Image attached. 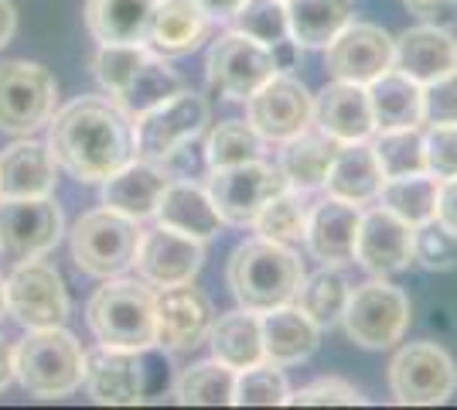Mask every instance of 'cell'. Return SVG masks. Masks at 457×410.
<instances>
[{
    "mask_svg": "<svg viewBox=\"0 0 457 410\" xmlns=\"http://www.w3.org/2000/svg\"><path fill=\"white\" fill-rule=\"evenodd\" d=\"M389 390L410 407L447 404L457 390V363L437 342H406L389 363Z\"/></svg>",
    "mask_w": 457,
    "mask_h": 410,
    "instance_id": "8",
    "label": "cell"
},
{
    "mask_svg": "<svg viewBox=\"0 0 457 410\" xmlns=\"http://www.w3.org/2000/svg\"><path fill=\"white\" fill-rule=\"evenodd\" d=\"M209 31L212 18L198 0H157L144 45L164 59H178V55H191L209 38Z\"/></svg>",
    "mask_w": 457,
    "mask_h": 410,
    "instance_id": "23",
    "label": "cell"
},
{
    "mask_svg": "<svg viewBox=\"0 0 457 410\" xmlns=\"http://www.w3.org/2000/svg\"><path fill=\"white\" fill-rule=\"evenodd\" d=\"M205 76L222 99L246 103L267 79L277 76V65L267 45L246 38L239 31H228L212 41L209 55H205Z\"/></svg>",
    "mask_w": 457,
    "mask_h": 410,
    "instance_id": "12",
    "label": "cell"
},
{
    "mask_svg": "<svg viewBox=\"0 0 457 410\" xmlns=\"http://www.w3.org/2000/svg\"><path fill=\"white\" fill-rule=\"evenodd\" d=\"M246 120L263 140L284 144L314 123V96L301 79L277 72L246 99Z\"/></svg>",
    "mask_w": 457,
    "mask_h": 410,
    "instance_id": "14",
    "label": "cell"
},
{
    "mask_svg": "<svg viewBox=\"0 0 457 410\" xmlns=\"http://www.w3.org/2000/svg\"><path fill=\"white\" fill-rule=\"evenodd\" d=\"M86 322L99 346L144 352L157 346V294L147 280L106 277L86 305Z\"/></svg>",
    "mask_w": 457,
    "mask_h": 410,
    "instance_id": "3",
    "label": "cell"
},
{
    "mask_svg": "<svg viewBox=\"0 0 457 410\" xmlns=\"http://www.w3.org/2000/svg\"><path fill=\"white\" fill-rule=\"evenodd\" d=\"M393 45L396 38H389V31H382L379 24L352 21L324 45V69L331 79L369 86L393 69Z\"/></svg>",
    "mask_w": 457,
    "mask_h": 410,
    "instance_id": "15",
    "label": "cell"
},
{
    "mask_svg": "<svg viewBox=\"0 0 457 410\" xmlns=\"http://www.w3.org/2000/svg\"><path fill=\"white\" fill-rule=\"evenodd\" d=\"M352 0H287L290 38L301 48H324L342 28L355 21Z\"/></svg>",
    "mask_w": 457,
    "mask_h": 410,
    "instance_id": "33",
    "label": "cell"
},
{
    "mask_svg": "<svg viewBox=\"0 0 457 410\" xmlns=\"http://www.w3.org/2000/svg\"><path fill=\"white\" fill-rule=\"evenodd\" d=\"M260 329H263V359L280 370L311 359L321 342V329L297 305H280L263 312Z\"/></svg>",
    "mask_w": 457,
    "mask_h": 410,
    "instance_id": "27",
    "label": "cell"
},
{
    "mask_svg": "<svg viewBox=\"0 0 457 410\" xmlns=\"http://www.w3.org/2000/svg\"><path fill=\"white\" fill-rule=\"evenodd\" d=\"M58 110L55 76L28 59L0 62V130L11 137H31L48 127Z\"/></svg>",
    "mask_w": 457,
    "mask_h": 410,
    "instance_id": "5",
    "label": "cell"
},
{
    "mask_svg": "<svg viewBox=\"0 0 457 410\" xmlns=\"http://www.w3.org/2000/svg\"><path fill=\"white\" fill-rule=\"evenodd\" d=\"M157 226H168L174 233L195 236V239H212L222 226V215L212 202L209 188L195 185L191 178H171L168 188L161 192V202L154 209Z\"/></svg>",
    "mask_w": 457,
    "mask_h": 410,
    "instance_id": "26",
    "label": "cell"
},
{
    "mask_svg": "<svg viewBox=\"0 0 457 410\" xmlns=\"http://www.w3.org/2000/svg\"><path fill=\"white\" fill-rule=\"evenodd\" d=\"M287 404H294V407H362L365 397L348 380L324 376V380H314L297 393H290Z\"/></svg>",
    "mask_w": 457,
    "mask_h": 410,
    "instance_id": "45",
    "label": "cell"
},
{
    "mask_svg": "<svg viewBox=\"0 0 457 410\" xmlns=\"http://www.w3.org/2000/svg\"><path fill=\"white\" fill-rule=\"evenodd\" d=\"M382 181H386V175H382L369 140L342 144L335 161H331V172L324 178V196L342 198L352 205H372V202H379Z\"/></svg>",
    "mask_w": 457,
    "mask_h": 410,
    "instance_id": "28",
    "label": "cell"
},
{
    "mask_svg": "<svg viewBox=\"0 0 457 410\" xmlns=\"http://www.w3.org/2000/svg\"><path fill=\"white\" fill-rule=\"evenodd\" d=\"M359 222H362V205L324 196L318 205H311V215H307L304 243L311 256L321 260L324 267H342L348 260H355Z\"/></svg>",
    "mask_w": 457,
    "mask_h": 410,
    "instance_id": "20",
    "label": "cell"
},
{
    "mask_svg": "<svg viewBox=\"0 0 457 410\" xmlns=\"http://www.w3.org/2000/svg\"><path fill=\"white\" fill-rule=\"evenodd\" d=\"M457 123V69L423 86V127Z\"/></svg>",
    "mask_w": 457,
    "mask_h": 410,
    "instance_id": "47",
    "label": "cell"
},
{
    "mask_svg": "<svg viewBox=\"0 0 457 410\" xmlns=\"http://www.w3.org/2000/svg\"><path fill=\"white\" fill-rule=\"evenodd\" d=\"M273 65H277V72H290V69H297V55H301V45L294 38H284L277 41L273 48Z\"/></svg>",
    "mask_w": 457,
    "mask_h": 410,
    "instance_id": "50",
    "label": "cell"
},
{
    "mask_svg": "<svg viewBox=\"0 0 457 410\" xmlns=\"http://www.w3.org/2000/svg\"><path fill=\"white\" fill-rule=\"evenodd\" d=\"M7 288V314L21 329H55L69 318V291L62 273L48 260H18V267L4 277Z\"/></svg>",
    "mask_w": 457,
    "mask_h": 410,
    "instance_id": "9",
    "label": "cell"
},
{
    "mask_svg": "<svg viewBox=\"0 0 457 410\" xmlns=\"http://www.w3.org/2000/svg\"><path fill=\"white\" fill-rule=\"evenodd\" d=\"M423 155L427 172L444 178H457V123H437L423 127Z\"/></svg>",
    "mask_w": 457,
    "mask_h": 410,
    "instance_id": "46",
    "label": "cell"
},
{
    "mask_svg": "<svg viewBox=\"0 0 457 410\" xmlns=\"http://www.w3.org/2000/svg\"><path fill=\"white\" fill-rule=\"evenodd\" d=\"M393 69L417 79L420 86H430L457 69V38H451L447 28L437 24L410 28L393 45Z\"/></svg>",
    "mask_w": 457,
    "mask_h": 410,
    "instance_id": "24",
    "label": "cell"
},
{
    "mask_svg": "<svg viewBox=\"0 0 457 410\" xmlns=\"http://www.w3.org/2000/svg\"><path fill=\"white\" fill-rule=\"evenodd\" d=\"M7 314V288H4V277H0V318Z\"/></svg>",
    "mask_w": 457,
    "mask_h": 410,
    "instance_id": "54",
    "label": "cell"
},
{
    "mask_svg": "<svg viewBox=\"0 0 457 410\" xmlns=\"http://www.w3.org/2000/svg\"><path fill=\"white\" fill-rule=\"evenodd\" d=\"M284 151H280V161H277V168H280V175L287 178V185L290 188H297V192H321L324 188V178L331 172V161L338 155V140L335 137H328L321 127H307L301 130L297 137H290L280 144Z\"/></svg>",
    "mask_w": 457,
    "mask_h": 410,
    "instance_id": "29",
    "label": "cell"
},
{
    "mask_svg": "<svg viewBox=\"0 0 457 410\" xmlns=\"http://www.w3.org/2000/svg\"><path fill=\"white\" fill-rule=\"evenodd\" d=\"M290 400V383L273 363H260L236 372V393L232 404L239 407H280Z\"/></svg>",
    "mask_w": 457,
    "mask_h": 410,
    "instance_id": "42",
    "label": "cell"
},
{
    "mask_svg": "<svg viewBox=\"0 0 457 410\" xmlns=\"http://www.w3.org/2000/svg\"><path fill=\"white\" fill-rule=\"evenodd\" d=\"M369 144H372L376 161H379V168H382V175L386 178L427 172L423 127H406V130H376Z\"/></svg>",
    "mask_w": 457,
    "mask_h": 410,
    "instance_id": "39",
    "label": "cell"
},
{
    "mask_svg": "<svg viewBox=\"0 0 457 410\" xmlns=\"http://www.w3.org/2000/svg\"><path fill=\"white\" fill-rule=\"evenodd\" d=\"M410 7V14H417L423 24H437L447 28L457 18V0H403Z\"/></svg>",
    "mask_w": 457,
    "mask_h": 410,
    "instance_id": "48",
    "label": "cell"
},
{
    "mask_svg": "<svg viewBox=\"0 0 457 410\" xmlns=\"http://www.w3.org/2000/svg\"><path fill=\"white\" fill-rule=\"evenodd\" d=\"M14 380H18V376H14V349L0 339V393L7 390Z\"/></svg>",
    "mask_w": 457,
    "mask_h": 410,
    "instance_id": "53",
    "label": "cell"
},
{
    "mask_svg": "<svg viewBox=\"0 0 457 410\" xmlns=\"http://www.w3.org/2000/svg\"><path fill=\"white\" fill-rule=\"evenodd\" d=\"M215 308L212 297L195 284H174L157 294V349L191 352L209 342Z\"/></svg>",
    "mask_w": 457,
    "mask_h": 410,
    "instance_id": "18",
    "label": "cell"
},
{
    "mask_svg": "<svg viewBox=\"0 0 457 410\" xmlns=\"http://www.w3.org/2000/svg\"><path fill=\"white\" fill-rule=\"evenodd\" d=\"M58 161L48 144L18 137L0 151V198H41L55 192Z\"/></svg>",
    "mask_w": 457,
    "mask_h": 410,
    "instance_id": "22",
    "label": "cell"
},
{
    "mask_svg": "<svg viewBox=\"0 0 457 410\" xmlns=\"http://www.w3.org/2000/svg\"><path fill=\"white\" fill-rule=\"evenodd\" d=\"M147 55H151L147 45H99L96 48L93 72L99 79V86L110 93V99H116L130 86V79L147 62Z\"/></svg>",
    "mask_w": 457,
    "mask_h": 410,
    "instance_id": "43",
    "label": "cell"
},
{
    "mask_svg": "<svg viewBox=\"0 0 457 410\" xmlns=\"http://www.w3.org/2000/svg\"><path fill=\"white\" fill-rule=\"evenodd\" d=\"M89 397L103 407H134L147 400V349H113L96 346L86 352V383Z\"/></svg>",
    "mask_w": 457,
    "mask_h": 410,
    "instance_id": "16",
    "label": "cell"
},
{
    "mask_svg": "<svg viewBox=\"0 0 457 410\" xmlns=\"http://www.w3.org/2000/svg\"><path fill=\"white\" fill-rule=\"evenodd\" d=\"M65 233V219L52 196L0 198V250L11 260L48 256Z\"/></svg>",
    "mask_w": 457,
    "mask_h": 410,
    "instance_id": "13",
    "label": "cell"
},
{
    "mask_svg": "<svg viewBox=\"0 0 457 410\" xmlns=\"http://www.w3.org/2000/svg\"><path fill=\"white\" fill-rule=\"evenodd\" d=\"M140 233L144 230H137L134 219L103 205L96 213L79 215V222L69 233V250L79 271L106 280V277H120L134 264Z\"/></svg>",
    "mask_w": 457,
    "mask_h": 410,
    "instance_id": "6",
    "label": "cell"
},
{
    "mask_svg": "<svg viewBox=\"0 0 457 410\" xmlns=\"http://www.w3.org/2000/svg\"><path fill=\"white\" fill-rule=\"evenodd\" d=\"M209 342H212V359L226 363L228 370L236 372L267 363L263 359V329H260L256 312H249V308L219 314L212 322Z\"/></svg>",
    "mask_w": 457,
    "mask_h": 410,
    "instance_id": "32",
    "label": "cell"
},
{
    "mask_svg": "<svg viewBox=\"0 0 457 410\" xmlns=\"http://www.w3.org/2000/svg\"><path fill=\"white\" fill-rule=\"evenodd\" d=\"M410 314H413V308H410V297L403 294V288L379 277V280L352 288L342 325L355 346H362V349H389L406 335Z\"/></svg>",
    "mask_w": 457,
    "mask_h": 410,
    "instance_id": "7",
    "label": "cell"
},
{
    "mask_svg": "<svg viewBox=\"0 0 457 410\" xmlns=\"http://www.w3.org/2000/svg\"><path fill=\"white\" fill-rule=\"evenodd\" d=\"M202 260H205L202 239L174 233L168 226H154L140 233L130 267H137L140 280H147L151 288H174L195 280V273L202 271Z\"/></svg>",
    "mask_w": 457,
    "mask_h": 410,
    "instance_id": "17",
    "label": "cell"
},
{
    "mask_svg": "<svg viewBox=\"0 0 457 410\" xmlns=\"http://www.w3.org/2000/svg\"><path fill=\"white\" fill-rule=\"evenodd\" d=\"M171 393L185 407H226L236 393V370H228L219 359L191 363L188 370L178 372Z\"/></svg>",
    "mask_w": 457,
    "mask_h": 410,
    "instance_id": "35",
    "label": "cell"
},
{
    "mask_svg": "<svg viewBox=\"0 0 457 410\" xmlns=\"http://www.w3.org/2000/svg\"><path fill=\"white\" fill-rule=\"evenodd\" d=\"M14 31H18V11L11 0H0V48L11 45Z\"/></svg>",
    "mask_w": 457,
    "mask_h": 410,
    "instance_id": "51",
    "label": "cell"
},
{
    "mask_svg": "<svg viewBox=\"0 0 457 410\" xmlns=\"http://www.w3.org/2000/svg\"><path fill=\"white\" fill-rule=\"evenodd\" d=\"M209 117L212 113L205 96H198L191 89H178L174 96L157 103L144 117H137L134 123L137 157H144V161H164L178 147H185L195 137H202Z\"/></svg>",
    "mask_w": 457,
    "mask_h": 410,
    "instance_id": "11",
    "label": "cell"
},
{
    "mask_svg": "<svg viewBox=\"0 0 457 410\" xmlns=\"http://www.w3.org/2000/svg\"><path fill=\"white\" fill-rule=\"evenodd\" d=\"M437 198H440V178L430 172H417V175L386 178L379 192V205L389 213L406 219L413 230L437 219Z\"/></svg>",
    "mask_w": 457,
    "mask_h": 410,
    "instance_id": "34",
    "label": "cell"
},
{
    "mask_svg": "<svg viewBox=\"0 0 457 410\" xmlns=\"http://www.w3.org/2000/svg\"><path fill=\"white\" fill-rule=\"evenodd\" d=\"M157 0H86V28L99 45H144Z\"/></svg>",
    "mask_w": 457,
    "mask_h": 410,
    "instance_id": "31",
    "label": "cell"
},
{
    "mask_svg": "<svg viewBox=\"0 0 457 410\" xmlns=\"http://www.w3.org/2000/svg\"><path fill=\"white\" fill-rule=\"evenodd\" d=\"M376 130H406L423 127V86L400 69H389L365 86Z\"/></svg>",
    "mask_w": 457,
    "mask_h": 410,
    "instance_id": "30",
    "label": "cell"
},
{
    "mask_svg": "<svg viewBox=\"0 0 457 410\" xmlns=\"http://www.w3.org/2000/svg\"><path fill=\"white\" fill-rule=\"evenodd\" d=\"M263 155V137L253 130L249 120H222L205 137V164L212 168H232L246 164Z\"/></svg>",
    "mask_w": 457,
    "mask_h": 410,
    "instance_id": "38",
    "label": "cell"
},
{
    "mask_svg": "<svg viewBox=\"0 0 457 410\" xmlns=\"http://www.w3.org/2000/svg\"><path fill=\"white\" fill-rule=\"evenodd\" d=\"M168 181H171V175L164 172V164L134 157L116 175L99 181L103 185V205L127 215V219H134V222L151 219L157 202H161V192L168 188Z\"/></svg>",
    "mask_w": 457,
    "mask_h": 410,
    "instance_id": "25",
    "label": "cell"
},
{
    "mask_svg": "<svg viewBox=\"0 0 457 410\" xmlns=\"http://www.w3.org/2000/svg\"><path fill=\"white\" fill-rule=\"evenodd\" d=\"M205 188H209L222 222L253 226L270 198L280 196L287 188V178L280 175L277 164H267V161L256 157V161L232 164V168H212Z\"/></svg>",
    "mask_w": 457,
    "mask_h": 410,
    "instance_id": "10",
    "label": "cell"
},
{
    "mask_svg": "<svg viewBox=\"0 0 457 410\" xmlns=\"http://www.w3.org/2000/svg\"><path fill=\"white\" fill-rule=\"evenodd\" d=\"M232 31L273 48L277 41L290 38L287 0H243V7L232 14Z\"/></svg>",
    "mask_w": 457,
    "mask_h": 410,
    "instance_id": "41",
    "label": "cell"
},
{
    "mask_svg": "<svg viewBox=\"0 0 457 410\" xmlns=\"http://www.w3.org/2000/svg\"><path fill=\"white\" fill-rule=\"evenodd\" d=\"M437 219L457 233V178H444L440 181V198H437Z\"/></svg>",
    "mask_w": 457,
    "mask_h": 410,
    "instance_id": "49",
    "label": "cell"
},
{
    "mask_svg": "<svg viewBox=\"0 0 457 410\" xmlns=\"http://www.w3.org/2000/svg\"><path fill=\"white\" fill-rule=\"evenodd\" d=\"M304 277V260L290 250V243H277L267 236H253L239 243L226 264L228 291L236 294L239 308L256 314L290 305Z\"/></svg>",
    "mask_w": 457,
    "mask_h": 410,
    "instance_id": "2",
    "label": "cell"
},
{
    "mask_svg": "<svg viewBox=\"0 0 457 410\" xmlns=\"http://www.w3.org/2000/svg\"><path fill=\"white\" fill-rule=\"evenodd\" d=\"M48 147L58 168L76 181L96 185L137 157L134 123L106 96H79L55 110L48 123Z\"/></svg>",
    "mask_w": 457,
    "mask_h": 410,
    "instance_id": "1",
    "label": "cell"
},
{
    "mask_svg": "<svg viewBox=\"0 0 457 410\" xmlns=\"http://www.w3.org/2000/svg\"><path fill=\"white\" fill-rule=\"evenodd\" d=\"M355 260L376 277L403 273L413 264V226L396 213H389L386 205L362 213L355 236Z\"/></svg>",
    "mask_w": 457,
    "mask_h": 410,
    "instance_id": "19",
    "label": "cell"
},
{
    "mask_svg": "<svg viewBox=\"0 0 457 410\" xmlns=\"http://www.w3.org/2000/svg\"><path fill=\"white\" fill-rule=\"evenodd\" d=\"M205 11H209L212 21H232V14L243 7V0H198Z\"/></svg>",
    "mask_w": 457,
    "mask_h": 410,
    "instance_id": "52",
    "label": "cell"
},
{
    "mask_svg": "<svg viewBox=\"0 0 457 410\" xmlns=\"http://www.w3.org/2000/svg\"><path fill=\"white\" fill-rule=\"evenodd\" d=\"M314 127H321L328 137H335L338 144H359L372 140L376 134V120L369 106L365 86L355 82H328L321 93L314 96Z\"/></svg>",
    "mask_w": 457,
    "mask_h": 410,
    "instance_id": "21",
    "label": "cell"
},
{
    "mask_svg": "<svg viewBox=\"0 0 457 410\" xmlns=\"http://www.w3.org/2000/svg\"><path fill=\"white\" fill-rule=\"evenodd\" d=\"M413 260L423 271L447 273L457 271V233L440 219H430L413 230Z\"/></svg>",
    "mask_w": 457,
    "mask_h": 410,
    "instance_id": "44",
    "label": "cell"
},
{
    "mask_svg": "<svg viewBox=\"0 0 457 410\" xmlns=\"http://www.w3.org/2000/svg\"><path fill=\"white\" fill-rule=\"evenodd\" d=\"M307 215H311V205H307L304 192L290 188L287 185L280 196H273L263 205V213L256 215V233L267 236V239H277V243H297L304 239L307 230Z\"/></svg>",
    "mask_w": 457,
    "mask_h": 410,
    "instance_id": "40",
    "label": "cell"
},
{
    "mask_svg": "<svg viewBox=\"0 0 457 410\" xmlns=\"http://www.w3.org/2000/svg\"><path fill=\"white\" fill-rule=\"evenodd\" d=\"M14 376L38 400H65L86 383V352L65 325L31 329L14 349Z\"/></svg>",
    "mask_w": 457,
    "mask_h": 410,
    "instance_id": "4",
    "label": "cell"
},
{
    "mask_svg": "<svg viewBox=\"0 0 457 410\" xmlns=\"http://www.w3.org/2000/svg\"><path fill=\"white\" fill-rule=\"evenodd\" d=\"M352 297V284L338 267H324L318 273L304 277L301 291H297V308L318 325V329H335L342 322L345 305Z\"/></svg>",
    "mask_w": 457,
    "mask_h": 410,
    "instance_id": "36",
    "label": "cell"
},
{
    "mask_svg": "<svg viewBox=\"0 0 457 410\" xmlns=\"http://www.w3.org/2000/svg\"><path fill=\"white\" fill-rule=\"evenodd\" d=\"M178 89H181V76L168 65L164 55L151 52L147 62L137 69V76L130 79V86H127L113 103L130 120H137V117H144L147 110H154L157 103H164L168 96H174Z\"/></svg>",
    "mask_w": 457,
    "mask_h": 410,
    "instance_id": "37",
    "label": "cell"
}]
</instances>
